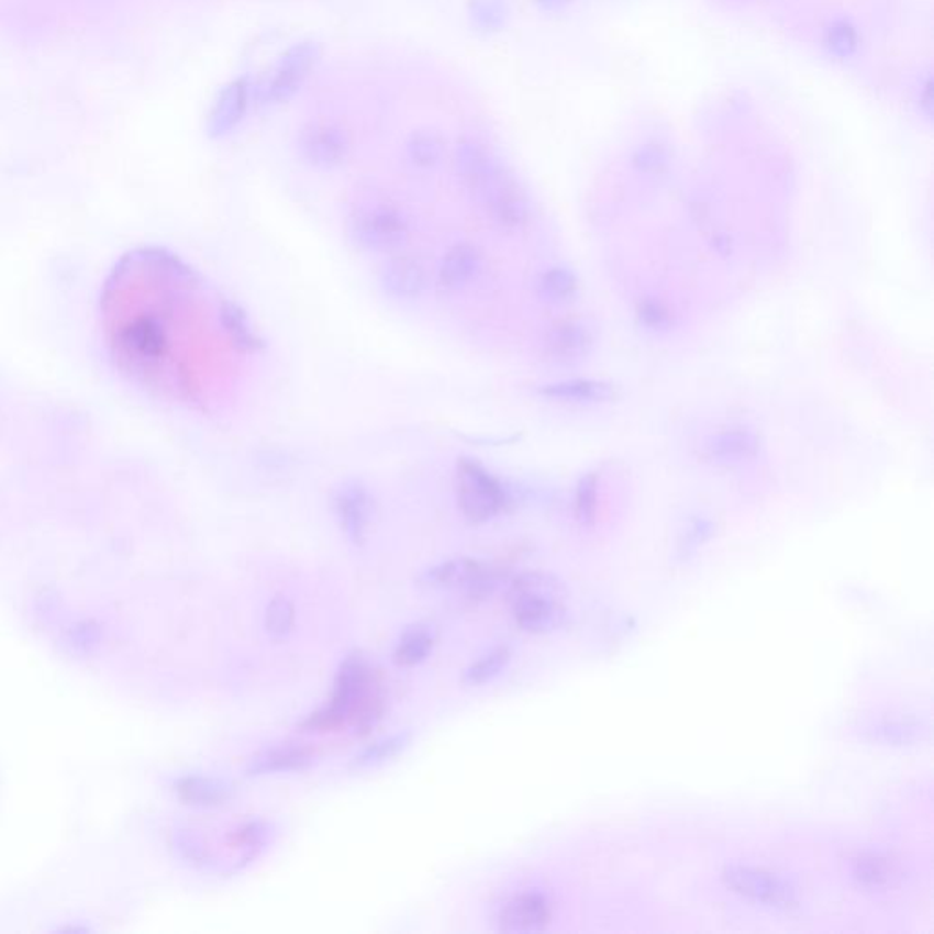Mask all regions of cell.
I'll list each match as a JSON object with an SVG mask.
<instances>
[{
    "instance_id": "12",
    "label": "cell",
    "mask_w": 934,
    "mask_h": 934,
    "mask_svg": "<svg viewBox=\"0 0 934 934\" xmlns=\"http://www.w3.org/2000/svg\"><path fill=\"white\" fill-rule=\"evenodd\" d=\"M380 285L394 300H416L427 287V273L420 259L400 254L387 259L381 267Z\"/></svg>"
},
{
    "instance_id": "22",
    "label": "cell",
    "mask_w": 934,
    "mask_h": 934,
    "mask_svg": "<svg viewBox=\"0 0 934 934\" xmlns=\"http://www.w3.org/2000/svg\"><path fill=\"white\" fill-rule=\"evenodd\" d=\"M577 290V280L574 273L563 267H554L546 270L541 280H538V294L543 296L544 300L549 303H564L571 300Z\"/></svg>"
},
{
    "instance_id": "27",
    "label": "cell",
    "mask_w": 934,
    "mask_h": 934,
    "mask_svg": "<svg viewBox=\"0 0 934 934\" xmlns=\"http://www.w3.org/2000/svg\"><path fill=\"white\" fill-rule=\"evenodd\" d=\"M243 108H245V87L243 85H232L225 93L221 96L215 107L214 126L218 130H229L237 123V119L242 118Z\"/></svg>"
},
{
    "instance_id": "19",
    "label": "cell",
    "mask_w": 934,
    "mask_h": 934,
    "mask_svg": "<svg viewBox=\"0 0 934 934\" xmlns=\"http://www.w3.org/2000/svg\"><path fill=\"white\" fill-rule=\"evenodd\" d=\"M433 646H435V634H433V630L427 629V626H414V629L408 630L402 635V640H400L397 648H394L392 659H394L398 666H403V668L416 666L422 660L427 659V655L433 651Z\"/></svg>"
},
{
    "instance_id": "1",
    "label": "cell",
    "mask_w": 934,
    "mask_h": 934,
    "mask_svg": "<svg viewBox=\"0 0 934 934\" xmlns=\"http://www.w3.org/2000/svg\"><path fill=\"white\" fill-rule=\"evenodd\" d=\"M460 178L483 212L505 231H519L530 220V201L515 176L475 143L458 146Z\"/></svg>"
},
{
    "instance_id": "20",
    "label": "cell",
    "mask_w": 934,
    "mask_h": 934,
    "mask_svg": "<svg viewBox=\"0 0 934 934\" xmlns=\"http://www.w3.org/2000/svg\"><path fill=\"white\" fill-rule=\"evenodd\" d=\"M444 140L435 130H419L411 135L408 143L409 159L414 167L419 168H435L444 157Z\"/></svg>"
},
{
    "instance_id": "25",
    "label": "cell",
    "mask_w": 934,
    "mask_h": 934,
    "mask_svg": "<svg viewBox=\"0 0 934 934\" xmlns=\"http://www.w3.org/2000/svg\"><path fill=\"white\" fill-rule=\"evenodd\" d=\"M409 740H411L409 734H397V736L378 740L355 757V765L358 768H369L389 761L391 757L397 756L403 748L408 747Z\"/></svg>"
},
{
    "instance_id": "24",
    "label": "cell",
    "mask_w": 934,
    "mask_h": 934,
    "mask_svg": "<svg viewBox=\"0 0 934 934\" xmlns=\"http://www.w3.org/2000/svg\"><path fill=\"white\" fill-rule=\"evenodd\" d=\"M296 610L289 597H275L265 613V629L273 640H285L294 629Z\"/></svg>"
},
{
    "instance_id": "18",
    "label": "cell",
    "mask_w": 934,
    "mask_h": 934,
    "mask_svg": "<svg viewBox=\"0 0 934 934\" xmlns=\"http://www.w3.org/2000/svg\"><path fill=\"white\" fill-rule=\"evenodd\" d=\"M218 318H220V325L223 329V333L229 336L231 344L237 351H242V353H258L264 347V342L259 338L258 333L254 331L242 307L229 300L221 301L220 309H218Z\"/></svg>"
},
{
    "instance_id": "23",
    "label": "cell",
    "mask_w": 934,
    "mask_h": 934,
    "mask_svg": "<svg viewBox=\"0 0 934 934\" xmlns=\"http://www.w3.org/2000/svg\"><path fill=\"white\" fill-rule=\"evenodd\" d=\"M269 836V829L262 822H247L232 833L231 842L236 850H240V861L247 864L258 856L259 850L265 847Z\"/></svg>"
},
{
    "instance_id": "26",
    "label": "cell",
    "mask_w": 934,
    "mask_h": 934,
    "mask_svg": "<svg viewBox=\"0 0 934 934\" xmlns=\"http://www.w3.org/2000/svg\"><path fill=\"white\" fill-rule=\"evenodd\" d=\"M185 796L199 805H220L229 800L231 787L215 779L193 778L184 785Z\"/></svg>"
},
{
    "instance_id": "11",
    "label": "cell",
    "mask_w": 934,
    "mask_h": 934,
    "mask_svg": "<svg viewBox=\"0 0 934 934\" xmlns=\"http://www.w3.org/2000/svg\"><path fill=\"white\" fill-rule=\"evenodd\" d=\"M552 922L548 898L538 892H522L505 902L499 913V930L504 933H538Z\"/></svg>"
},
{
    "instance_id": "7",
    "label": "cell",
    "mask_w": 934,
    "mask_h": 934,
    "mask_svg": "<svg viewBox=\"0 0 934 934\" xmlns=\"http://www.w3.org/2000/svg\"><path fill=\"white\" fill-rule=\"evenodd\" d=\"M723 880L731 891L754 902L772 905V908H789L796 902V891L783 878L754 867H729L723 872Z\"/></svg>"
},
{
    "instance_id": "10",
    "label": "cell",
    "mask_w": 934,
    "mask_h": 934,
    "mask_svg": "<svg viewBox=\"0 0 934 934\" xmlns=\"http://www.w3.org/2000/svg\"><path fill=\"white\" fill-rule=\"evenodd\" d=\"M483 269V254L477 245L460 242L447 248L436 270V285L444 292H460L477 281Z\"/></svg>"
},
{
    "instance_id": "29",
    "label": "cell",
    "mask_w": 934,
    "mask_h": 934,
    "mask_svg": "<svg viewBox=\"0 0 934 934\" xmlns=\"http://www.w3.org/2000/svg\"><path fill=\"white\" fill-rule=\"evenodd\" d=\"M596 489L597 480L593 475L582 478L577 489V499H575V510L580 522L593 521L596 515Z\"/></svg>"
},
{
    "instance_id": "5",
    "label": "cell",
    "mask_w": 934,
    "mask_h": 934,
    "mask_svg": "<svg viewBox=\"0 0 934 934\" xmlns=\"http://www.w3.org/2000/svg\"><path fill=\"white\" fill-rule=\"evenodd\" d=\"M420 582L438 590L466 591L471 599H480L491 596L499 588L502 571L482 560L458 557L425 569Z\"/></svg>"
},
{
    "instance_id": "21",
    "label": "cell",
    "mask_w": 934,
    "mask_h": 934,
    "mask_svg": "<svg viewBox=\"0 0 934 934\" xmlns=\"http://www.w3.org/2000/svg\"><path fill=\"white\" fill-rule=\"evenodd\" d=\"M510 659V648L508 646H497L493 651L480 655L477 660H472L466 674H464V681L467 685H477V687L478 685H483V682L491 681L493 677L499 676L500 671L504 670Z\"/></svg>"
},
{
    "instance_id": "3",
    "label": "cell",
    "mask_w": 934,
    "mask_h": 934,
    "mask_svg": "<svg viewBox=\"0 0 934 934\" xmlns=\"http://www.w3.org/2000/svg\"><path fill=\"white\" fill-rule=\"evenodd\" d=\"M455 493L458 510L472 524L493 521L510 504V494L504 483L477 458H458L455 466Z\"/></svg>"
},
{
    "instance_id": "17",
    "label": "cell",
    "mask_w": 934,
    "mask_h": 934,
    "mask_svg": "<svg viewBox=\"0 0 934 934\" xmlns=\"http://www.w3.org/2000/svg\"><path fill=\"white\" fill-rule=\"evenodd\" d=\"M546 345L549 355L555 356L557 360H580L590 351L591 336L588 329L580 323L560 322L549 329Z\"/></svg>"
},
{
    "instance_id": "16",
    "label": "cell",
    "mask_w": 934,
    "mask_h": 934,
    "mask_svg": "<svg viewBox=\"0 0 934 934\" xmlns=\"http://www.w3.org/2000/svg\"><path fill=\"white\" fill-rule=\"evenodd\" d=\"M757 436L743 427L721 431L709 442L710 458L720 464H740L754 457L757 453Z\"/></svg>"
},
{
    "instance_id": "13",
    "label": "cell",
    "mask_w": 934,
    "mask_h": 934,
    "mask_svg": "<svg viewBox=\"0 0 934 934\" xmlns=\"http://www.w3.org/2000/svg\"><path fill=\"white\" fill-rule=\"evenodd\" d=\"M314 763V754L309 748L287 743L278 747L267 748L254 757L248 765L251 776H265V774L298 772L305 770Z\"/></svg>"
},
{
    "instance_id": "9",
    "label": "cell",
    "mask_w": 934,
    "mask_h": 934,
    "mask_svg": "<svg viewBox=\"0 0 934 934\" xmlns=\"http://www.w3.org/2000/svg\"><path fill=\"white\" fill-rule=\"evenodd\" d=\"M301 156L312 167L336 168L349 156L351 145L344 130L334 124L312 123L300 135Z\"/></svg>"
},
{
    "instance_id": "8",
    "label": "cell",
    "mask_w": 934,
    "mask_h": 934,
    "mask_svg": "<svg viewBox=\"0 0 934 934\" xmlns=\"http://www.w3.org/2000/svg\"><path fill=\"white\" fill-rule=\"evenodd\" d=\"M334 515L351 543H366L375 516V502L360 480H345L333 499Z\"/></svg>"
},
{
    "instance_id": "14",
    "label": "cell",
    "mask_w": 934,
    "mask_h": 934,
    "mask_svg": "<svg viewBox=\"0 0 934 934\" xmlns=\"http://www.w3.org/2000/svg\"><path fill=\"white\" fill-rule=\"evenodd\" d=\"M312 60H314V49L309 44H301L298 48L290 49L278 66L275 79L270 82V97L276 101L289 99L311 70Z\"/></svg>"
},
{
    "instance_id": "6",
    "label": "cell",
    "mask_w": 934,
    "mask_h": 934,
    "mask_svg": "<svg viewBox=\"0 0 934 934\" xmlns=\"http://www.w3.org/2000/svg\"><path fill=\"white\" fill-rule=\"evenodd\" d=\"M351 236L373 253H392L408 242L409 221L397 207L373 204L353 215Z\"/></svg>"
},
{
    "instance_id": "4",
    "label": "cell",
    "mask_w": 934,
    "mask_h": 934,
    "mask_svg": "<svg viewBox=\"0 0 934 934\" xmlns=\"http://www.w3.org/2000/svg\"><path fill=\"white\" fill-rule=\"evenodd\" d=\"M555 585L546 575L526 574L510 588L511 613L527 632H546L559 624L563 604Z\"/></svg>"
},
{
    "instance_id": "28",
    "label": "cell",
    "mask_w": 934,
    "mask_h": 934,
    "mask_svg": "<svg viewBox=\"0 0 934 934\" xmlns=\"http://www.w3.org/2000/svg\"><path fill=\"white\" fill-rule=\"evenodd\" d=\"M854 875H856V878L864 886L881 887L891 881L894 870H892L889 859H883L872 854V856H865V858L858 859Z\"/></svg>"
},
{
    "instance_id": "2",
    "label": "cell",
    "mask_w": 934,
    "mask_h": 934,
    "mask_svg": "<svg viewBox=\"0 0 934 934\" xmlns=\"http://www.w3.org/2000/svg\"><path fill=\"white\" fill-rule=\"evenodd\" d=\"M378 687L367 660L360 655H351L340 668L331 703L307 720V729L327 732L344 725L356 729L375 725L383 709Z\"/></svg>"
},
{
    "instance_id": "15",
    "label": "cell",
    "mask_w": 934,
    "mask_h": 934,
    "mask_svg": "<svg viewBox=\"0 0 934 934\" xmlns=\"http://www.w3.org/2000/svg\"><path fill=\"white\" fill-rule=\"evenodd\" d=\"M541 394L559 402L602 403L615 398V387L607 381L564 380L544 386Z\"/></svg>"
},
{
    "instance_id": "30",
    "label": "cell",
    "mask_w": 934,
    "mask_h": 934,
    "mask_svg": "<svg viewBox=\"0 0 934 934\" xmlns=\"http://www.w3.org/2000/svg\"><path fill=\"white\" fill-rule=\"evenodd\" d=\"M643 320L651 327H660L666 322V312L659 305H646L643 309Z\"/></svg>"
}]
</instances>
